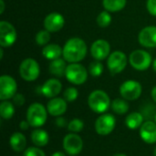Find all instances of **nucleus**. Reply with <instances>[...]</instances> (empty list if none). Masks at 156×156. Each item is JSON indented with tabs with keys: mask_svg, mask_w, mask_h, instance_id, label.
<instances>
[{
	"mask_svg": "<svg viewBox=\"0 0 156 156\" xmlns=\"http://www.w3.org/2000/svg\"><path fill=\"white\" fill-rule=\"evenodd\" d=\"M87 55V45L80 37L69 39L63 47V58L69 63H78L85 58Z\"/></svg>",
	"mask_w": 156,
	"mask_h": 156,
	"instance_id": "nucleus-1",
	"label": "nucleus"
},
{
	"mask_svg": "<svg viewBox=\"0 0 156 156\" xmlns=\"http://www.w3.org/2000/svg\"><path fill=\"white\" fill-rule=\"evenodd\" d=\"M88 104L92 112L102 114L108 111L112 102L109 95L104 90H95L89 95Z\"/></svg>",
	"mask_w": 156,
	"mask_h": 156,
	"instance_id": "nucleus-2",
	"label": "nucleus"
},
{
	"mask_svg": "<svg viewBox=\"0 0 156 156\" xmlns=\"http://www.w3.org/2000/svg\"><path fill=\"white\" fill-rule=\"evenodd\" d=\"M48 113V110L43 104L34 102L27 110V121L31 127L39 128L46 123Z\"/></svg>",
	"mask_w": 156,
	"mask_h": 156,
	"instance_id": "nucleus-3",
	"label": "nucleus"
},
{
	"mask_svg": "<svg viewBox=\"0 0 156 156\" xmlns=\"http://www.w3.org/2000/svg\"><path fill=\"white\" fill-rule=\"evenodd\" d=\"M65 76L70 83L81 85L85 83L88 79V70L81 64L70 63L67 66Z\"/></svg>",
	"mask_w": 156,
	"mask_h": 156,
	"instance_id": "nucleus-4",
	"label": "nucleus"
},
{
	"mask_svg": "<svg viewBox=\"0 0 156 156\" xmlns=\"http://www.w3.org/2000/svg\"><path fill=\"white\" fill-rule=\"evenodd\" d=\"M129 62L132 67L137 70L144 71L152 65V56L149 52L143 49H136L129 56Z\"/></svg>",
	"mask_w": 156,
	"mask_h": 156,
	"instance_id": "nucleus-5",
	"label": "nucleus"
},
{
	"mask_svg": "<svg viewBox=\"0 0 156 156\" xmlns=\"http://www.w3.org/2000/svg\"><path fill=\"white\" fill-rule=\"evenodd\" d=\"M40 68L38 63L31 58L24 59L19 66V74L26 81L36 80L38 78Z\"/></svg>",
	"mask_w": 156,
	"mask_h": 156,
	"instance_id": "nucleus-6",
	"label": "nucleus"
},
{
	"mask_svg": "<svg viewBox=\"0 0 156 156\" xmlns=\"http://www.w3.org/2000/svg\"><path fill=\"white\" fill-rule=\"evenodd\" d=\"M62 146L67 154L70 156L78 155L83 149V141L80 135L71 133L63 138Z\"/></svg>",
	"mask_w": 156,
	"mask_h": 156,
	"instance_id": "nucleus-7",
	"label": "nucleus"
},
{
	"mask_svg": "<svg viewBox=\"0 0 156 156\" xmlns=\"http://www.w3.org/2000/svg\"><path fill=\"white\" fill-rule=\"evenodd\" d=\"M116 126V120L112 114L102 113L95 122V131L99 135L106 136L112 133Z\"/></svg>",
	"mask_w": 156,
	"mask_h": 156,
	"instance_id": "nucleus-8",
	"label": "nucleus"
},
{
	"mask_svg": "<svg viewBox=\"0 0 156 156\" xmlns=\"http://www.w3.org/2000/svg\"><path fill=\"white\" fill-rule=\"evenodd\" d=\"M143 88L140 82L129 80L124 81L120 87L121 96L126 101H135L140 98Z\"/></svg>",
	"mask_w": 156,
	"mask_h": 156,
	"instance_id": "nucleus-9",
	"label": "nucleus"
},
{
	"mask_svg": "<svg viewBox=\"0 0 156 156\" xmlns=\"http://www.w3.org/2000/svg\"><path fill=\"white\" fill-rule=\"evenodd\" d=\"M128 59L126 55L122 51H114L110 54L107 59V66L112 74L121 73L127 65Z\"/></svg>",
	"mask_w": 156,
	"mask_h": 156,
	"instance_id": "nucleus-10",
	"label": "nucleus"
},
{
	"mask_svg": "<svg viewBox=\"0 0 156 156\" xmlns=\"http://www.w3.org/2000/svg\"><path fill=\"white\" fill-rule=\"evenodd\" d=\"M17 84L16 81L8 75L0 77V100L8 101L16 94Z\"/></svg>",
	"mask_w": 156,
	"mask_h": 156,
	"instance_id": "nucleus-11",
	"label": "nucleus"
},
{
	"mask_svg": "<svg viewBox=\"0 0 156 156\" xmlns=\"http://www.w3.org/2000/svg\"><path fill=\"white\" fill-rule=\"evenodd\" d=\"M16 40V31L7 21L0 22V45L2 48L11 47Z\"/></svg>",
	"mask_w": 156,
	"mask_h": 156,
	"instance_id": "nucleus-12",
	"label": "nucleus"
},
{
	"mask_svg": "<svg viewBox=\"0 0 156 156\" xmlns=\"http://www.w3.org/2000/svg\"><path fill=\"white\" fill-rule=\"evenodd\" d=\"M111 46L105 39H98L94 41L90 48V53L96 60H103L110 56Z\"/></svg>",
	"mask_w": 156,
	"mask_h": 156,
	"instance_id": "nucleus-13",
	"label": "nucleus"
},
{
	"mask_svg": "<svg viewBox=\"0 0 156 156\" xmlns=\"http://www.w3.org/2000/svg\"><path fill=\"white\" fill-rule=\"evenodd\" d=\"M139 43L145 48H156V27H144L138 36Z\"/></svg>",
	"mask_w": 156,
	"mask_h": 156,
	"instance_id": "nucleus-14",
	"label": "nucleus"
},
{
	"mask_svg": "<svg viewBox=\"0 0 156 156\" xmlns=\"http://www.w3.org/2000/svg\"><path fill=\"white\" fill-rule=\"evenodd\" d=\"M65 25V19L59 13L54 12L48 14L44 19V27L49 32H58Z\"/></svg>",
	"mask_w": 156,
	"mask_h": 156,
	"instance_id": "nucleus-15",
	"label": "nucleus"
},
{
	"mask_svg": "<svg viewBox=\"0 0 156 156\" xmlns=\"http://www.w3.org/2000/svg\"><path fill=\"white\" fill-rule=\"evenodd\" d=\"M68 109L67 101L62 98H52L47 104V110L48 114L54 117L62 116Z\"/></svg>",
	"mask_w": 156,
	"mask_h": 156,
	"instance_id": "nucleus-16",
	"label": "nucleus"
},
{
	"mask_svg": "<svg viewBox=\"0 0 156 156\" xmlns=\"http://www.w3.org/2000/svg\"><path fill=\"white\" fill-rule=\"evenodd\" d=\"M140 136L142 140L148 144H154L156 143V123L152 121H146L140 128Z\"/></svg>",
	"mask_w": 156,
	"mask_h": 156,
	"instance_id": "nucleus-17",
	"label": "nucleus"
},
{
	"mask_svg": "<svg viewBox=\"0 0 156 156\" xmlns=\"http://www.w3.org/2000/svg\"><path fill=\"white\" fill-rule=\"evenodd\" d=\"M62 90V84L58 79L48 80L41 87L42 94L49 99L57 97Z\"/></svg>",
	"mask_w": 156,
	"mask_h": 156,
	"instance_id": "nucleus-18",
	"label": "nucleus"
},
{
	"mask_svg": "<svg viewBox=\"0 0 156 156\" xmlns=\"http://www.w3.org/2000/svg\"><path fill=\"white\" fill-rule=\"evenodd\" d=\"M31 141L35 146L44 147L49 142V135L45 130L40 128H36L31 133Z\"/></svg>",
	"mask_w": 156,
	"mask_h": 156,
	"instance_id": "nucleus-19",
	"label": "nucleus"
},
{
	"mask_svg": "<svg viewBox=\"0 0 156 156\" xmlns=\"http://www.w3.org/2000/svg\"><path fill=\"white\" fill-rule=\"evenodd\" d=\"M9 144L13 151L16 153H21L25 151L27 146V138L21 133H14L9 140Z\"/></svg>",
	"mask_w": 156,
	"mask_h": 156,
	"instance_id": "nucleus-20",
	"label": "nucleus"
},
{
	"mask_svg": "<svg viewBox=\"0 0 156 156\" xmlns=\"http://www.w3.org/2000/svg\"><path fill=\"white\" fill-rule=\"evenodd\" d=\"M67 66L68 65H66V60L64 58H59L51 60L49 67H48V70L50 74L60 78V77L65 76Z\"/></svg>",
	"mask_w": 156,
	"mask_h": 156,
	"instance_id": "nucleus-21",
	"label": "nucleus"
},
{
	"mask_svg": "<svg viewBox=\"0 0 156 156\" xmlns=\"http://www.w3.org/2000/svg\"><path fill=\"white\" fill-rule=\"evenodd\" d=\"M63 54V48L57 44H48L42 49V55L49 60L59 58Z\"/></svg>",
	"mask_w": 156,
	"mask_h": 156,
	"instance_id": "nucleus-22",
	"label": "nucleus"
},
{
	"mask_svg": "<svg viewBox=\"0 0 156 156\" xmlns=\"http://www.w3.org/2000/svg\"><path fill=\"white\" fill-rule=\"evenodd\" d=\"M144 123V116L137 112L129 113L125 118V125L130 130H137Z\"/></svg>",
	"mask_w": 156,
	"mask_h": 156,
	"instance_id": "nucleus-23",
	"label": "nucleus"
},
{
	"mask_svg": "<svg viewBox=\"0 0 156 156\" xmlns=\"http://www.w3.org/2000/svg\"><path fill=\"white\" fill-rule=\"evenodd\" d=\"M126 0H102V5L108 12H118L126 5Z\"/></svg>",
	"mask_w": 156,
	"mask_h": 156,
	"instance_id": "nucleus-24",
	"label": "nucleus"
},
{
	"mask_svg": "<svg viewBox=\"0 0 156 156\" xmlns=\"http://www.w3.org/2000/svg\"><path fill=\"white\" fill-rule=\"evenodd\" d=\"M111 107L112 111L118 115H123L129 111V103L126 100L122 99H115L112 101Z\"/></svg>",
	"mask_w": 156,
	"mask_h": 156,
	"instance_id": "nucleus-25",
	"label": "nucleus"
},
{
	"mask_svg": "<svg viewBox=\"0 0 156 156\" xmlns=\"http://www.w3.org/2000/svg\"><path fill=\"white\" fill-rule=\"evenodd\" d=\"M15 107L14 103L9 101H2L0 104V115L5 120H9L14 116Z\"/></svg>",
	"mask_w": 156,
	"mask_h": 156,
	"instance_id": "nucleus-26",
	"label": "nucleus"
},
{
	"mask_svg": "<svg viewBox=\"0 0 156 156\" xmlns=\"http://www.w3.org/2000/svg\"><path fill=\"white\" fill-rule=\"evenodd\" d=\"M83 128H84V122L82 120H80L79 118H74L68 123V130L70 133H78L81 132L83 130Z\"/></svg>",
	"mask_w": 156,
	"mask_h": 156,
	"instance_id": "nucleus-27",
	"label": "nucleus"
},
{
	"mask_svg": "<svg viewBox=\"0 0 156 156\" xmlns=\"http://www.w3.org/2000/svg\"><path fill=\"white\" fill-rule=\"evenodd\" d=\"M111 22H112V16L110 15V13L107 10L101 12L99 14V16H97V24L101 27H109Z\"/></svg>",
	"mask_w": 156,
	"mask_h": 156,
	"instance_id": "nucleus-28",
	"label": "nucleus"
},
{
	"mask_svg": "<svg viewBox=\"0 0 156 156\" xmlns=\"http://www.w3.org/2000/svg\"><path fill=\"white\" fill-rule=\"evenodd\" d=\"M50 40V32L47 29L40 30L36 35V42L39 46H46Z\"/></svg>",
	"mask_w": 156,
	"mask_h": 156,
	"instance_id": "nucleus-29",
	"label": "nucleus"
},
{
	"mask_svg": "<svg viewBox=\"0 0 156 156\" xmlns=\"http://www.w3.org/2000/svg\"><path fill=\"white\" fill-rule=\"evenodd\" d=\"M89 72L92 77H100L103 72V65L100 60L93 61L89 66Z\"/></svg>",
	"mask_w": 156,
	"mask_h": 156,
	"instance_id": "nucleus-30",
	"label": "nucleus"
},
{
	"mask_svg": "<svg viewBox=\"0 0 156 156\" xmlns=\"http://www.w3.org/2000/svg\"><path fill=\"white\" fill-rule=\"evenodd\" d=\"M63 97L66 100V101H68V102L75 101L79 97V91L74 87H69L68 89L65 90V91L63 93Z\"/></svg>",
	"mask_w": 156,
	"mask_h": 156,
	"instance_id": "nucleus-31",
	"label": "nucleus"
},
{
	"mask_svg": "<svg viewBox=\"0 0 156 156\" xmlns=\"http://www.w3.org/2000/svg\"><path fill=\"white\" fill-rule=\"evenodd\" d=\"M23 156H46V154L39 147L32 146L25 150Z\"/></svg>",
	"mask_w": 156,
	"mask_h": 156,
	"instance_id": "nucleus-32",
	"label": "nucleus"
},
{
	"mask_svg": "<svg viewBox=\"0 0 156 156\" xmlns=\"http://www.w3.org/2000/svg\"><path fill=\"white\" fill-rule=\"evenodd\" d=\"M12 100H13L14 105H16V106H17V107H20V106L24 105V103H25V101H26L24 95L19 94V93H16V94L12 98Z\"/></svg>",
	"mask_w": 156,
	"mask_h": 156,
	"instance_id": "nucleus-33",
	"label": "nucleus"
},
{
	"mask_svg": "<svg viewBox=\"0 0 156 156\" xmlns=\"http://www.w3.org/2000/svg\"><path fill=\"white\" fill-rule=\"evenodd\" d=\"M147 10L152 15L156 16V0H147L146 3Z\"/></svg>",
	"mask_w": 156,
	"mask_h": 156,
	"instance_id": "nucleus-34",
	"label": "nucleus"
},
{
	"mask_svg": "<svg viewBox=\"0 0 156 156\" xmlns=\"http://www.w3.org/2000/svg\"><path fill=\"white\" fill-rule=\"evenodd\" d=\"M55 123H56V125H57L58 127H59V128H64V127L67 125V120H66L65 118L59 116V117H58V118L55 120Z\"/></svg>",
	"mask_w": 156,
	"mask_h": 156,
	"instance_id": "nucleus-35",
	"label": "nucleus"
},
{
	"mask_svg": "<svg viewBox=\"0 0 156 156\" xmlns=\"http://www.w3.org/2000/svg\"><path fill=\"white\" fill-rule=\"evenodd\" d=\"M29 126H30V124L28 123V122L27 120L21 121L20 123H19V129L22 130V131H27L29 128Z\"/></svg>",
	"mask_w": 156,
	"mask_h": 156,
	"instance_id": "nucleus-36",
	"label": "nucleus"
},
{
	"mask_svg": "<svg viewBox=\"0 0 156 156\" xmlns=\"http://www.w3.org/2000/svg\"><path fill=\"white\" fill-rule=\"evenodd\" d=\"M151 95H152V98H153V100H154V101L156 102V86L153 88V90H152V92H151Z\"/></svg>",
	"mask_w": 156,
	"mask_h": 156,
	"instance_id": "nucleus-37",
	"label": "nucleus"
},
{
	"mask_svg": "<svg viewBox=\"0 0 156 156\" xmlns=\"http://www.w3.org/2000/svg\"><path fill=\"white\" fill-rule=\"evenodd\" d=\"M0 4H1V9H0V13L3 14L4 10H5V3L4 0H0Z\"/></svg>",
	"mask_w": 156,
	"mask_h": 156,
	"instance_id": "nucleus-38",
	"label": "nucleus"
},
{
	"mask_svg": "<svg viewBox=\"0 0 156 156\" xmlns=\"http://www.w3.org/2000/svg\"><path fill=\"white\" fill-rule=\"evenodd\" d=\"M51 156H66L63 152H55Z\"/></svg>",
	"mask_w": 156,
	"mask_h": 156,
	"instance_id": "nucleus-39",
	"label": "nucleus"
},
{
	"mask_svg": "<svg viewBox=\"0 0 156 156\" xmlns=\"http://www.w3.org/2000/svg\"><path fill=\"white\" fill-rule=\"evenodd\" d=\"M153 69H154V70L156 72V58L154 60V62H153Z\"/></svg>",
	"mask_w": 156,
	"mask_h": 156,
	"instance_id": "nucleus-40",
	"label": "nucleus"
},
{
	"mask_svg": "<svg viewBox=\"0 0 156 156\" xmlns=\"http://www.w3.org/2000/svg\"><path fill=\"white\" fill-rule=\"evenodd\" d=\"M112 156H127L126 154H113Z\"/></svg>",
	"mask_w": 156,
	"mask_h": 156,
	"instance_id": "nucleus-41",
	"label": "nucleus"
},
{
	"mask_svg": "<svg viewBox=\"0 0 156 156\" xmlns=\"http://www.w3.org/2000/svg\"><path fill=\"white\" fill-rule=\"evenodd\" d=\"M3 51H4V50L1 48V49H0V59H2V58H3Z\"/></svg>",
	"mask_w": 156,
	"mask_h": 156,
	"instance_id": "nucleus-42",
	"label": "nucleus"
},
{
	"mask_svg": "<svg viewBox=\"0 0 156 156\" xmlns=\"http://www.w3.org/2000/svg\"><path fill=\"white\" fill-rule=\"evenodd\" d=\"M154 155L156 156V146L155 148H154Z\"/></svg>",
	"mask_w": 156,
	"mask_h": 156,
	"instance_id": "nucleus-43",
	"label": "nucleus"
},
{
	"mask_svg": "<svg viewBox=\"0 0 156 156\" xmlns=\"http://www.w3.org/2000/svg\"><path fill=\"white\" fill-rule=\"evenodd\" d=\"M154 121H155V123H156V113H155V115H154Z\"/></svg>",
	"mask_w": 156,
	"mask_h": 156,
	"instance_id": "nucleus-44",
	"label": "nucleus"
},
{
	"mask_svg": "<svg viewBox=\"0 0 156 156\" xmlns=\"http://www.w3.org/2000/svg\"><path fill=\"white\" fill-rule=\"evenodd\" d=\"M16 156H18V155H16Z\"/></svg>",
	"mask_w": 156,
	"mask_h": 156,
	"instance_id": "nucleus-45",
	"label": "nucleus"
}]
</instances>
